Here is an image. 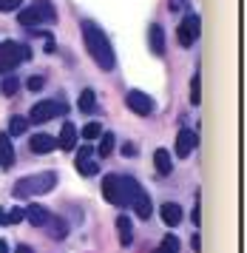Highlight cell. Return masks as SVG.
<instances>
[{
    "label": "cell",
    "instance_id": "1",
    "mask_svg": "<svg viewBox=\"0 0 247 253\" xmlns=\"http://www.w3.org/2000/svg\"><path fill=\"white\" fill-rule=\"evenodd\" d=\"M82 40H85V48H88L91 60H94L102 71H111L114 63H117L114 48H111V43H108L105 32H102L94 20H82Z\"/></svg>",
    "mask_w": 247,
    "mask_h": 253
},
{
    "label": "cell",
    "instance_id": "2",
    "mask_svg": "<svg viewBox=\"0 0 247 253\" xmlns=\"http://www.w3.org/2000/svg\"><path fill=\"white\" fill-rule=\"evenodd\" d=\"M17 20H20V26H26V29H37V26L43 23H54L57 20V12L54 6L48 3V0H34L32 6H26L20 14H17Z\"/></svg>",
    "mask_w": 247,
    "mask_h": 253
},
{
    "label": "cell",
    "instance_id": "3",
    "mask_svg": "<svg viewBox=\"0 0 247 253\" xmlns=\"http://www.w3.org/2000/svg\"><path fill=\"white\" fill-rule=\"evenodd\" d=\"M57 185V173L54 171H43V173H32L20 182L14 185V196L17 199H26V196H34V194H45Z\"/></svg>",
    "mask_w": 247,
    "mask_h": 253
},
{
    "label": "cell",
    "instance_id": "4",
    "mask_svg": "<svg viewBox=\"0 0 247 253\" xmlns=\"http://www.w3.org/2000/svg\"><path fill=\"white\" fill-rule=\"evenodd\" d=\"M23 60H32V46H20V43H14V40L0 43V74L14 71Z\"/></svg>",
    "mask_w": 247,
    "mask_h": 253
},
{
    "label": "cell",
    "instance_id": "5",
    "mask_svg": "<svg viewBox=\"0 0 247 253\" xmlns=\"http://www.w3.org/2000/svg\"><path fill=\"white\" fill-rule=\"evenodd\" d=\"M57 114H66V105L54 103V100H43V103L32 105L29 123H34V126H43V123H48V120H54Z\"/></svg>",
    "mask_w": 247,
    "mask_h": 253
},
{
    "label": "cell",
    "instance_id": "6",
    "mask_svg": "<svg viewBox=\"0 0 247 253\" xmlns=\"http://www.w3.org/2000/svg\"><path fill=\"white\" fill-rule=\"evenodd\" d=\"M176 37H179V46L191 48L193 43L199 40V17H196V14H185L179 29H176Z\"/></svg>",
    "mask_w": 247,
    "mask_h": 253
},
{
    "label": "cell",
    "instance_id": "7",
    "mask_svg": "<svg viewBox=\"0 0 247 253\" xmlns=\"http://www.w3.org/2000/svg\"><path fill=\"white\" fill-rule=\"evenodd\" d=\"M102 194L111 205H123V185H120V173H105L102 176Z\"/></svg>",
    "mask_w": 247,
    "mask_h": 253
},
{
    "label": "cell",
    "instance_id": "8",
    "mask_svg": "<svg viewBox=\"0 0 247 253\" xmlns=\"http://www.w3.org/2000/svg\"><path fill=\"white\" fill-rule=\"evenodd\" d=\"M125 103H128V108H131L134 114H139V117H148L151 111H154V100H151L148 94H142V91H128Z\"/></svg>",
    "mask_w": 247,
    "mask_h": 253
},
{
    "label": "cell",
    "instance_id": "9",
    "mask_svg": "<svg viewBox=\"0 0 247 253\" xmlns=\"http://www.w3.org/2000/svg\"><path fill=\"white\" fill-rule=\"evenodd\" d=\"M23 219H29L34 228H45V222L51 219V213H48V208L37 205V202H32V205L23 211Z\"/></svg>",
    "mask_w": 247,
    "mask_h": 253
},
{
    "label": "cell",
    "instance_id": "10",
    "mask_svg": "<svg viewBox=\"0 0 247 253\" xmlns=\"http://www.w3.org/2000/svg\"><path fill=\"white\" fill-rule=\"evenodd\" d=\"M193 148H196V134H193L191 128H182L179 137H176V154L179 157H191Z\"/></svg>",
    "mask_w": 247,
    "mask_h": 253
},
{
    "label": "cell",
    "instance_id": "11",
    "mask_svg": "<svg viewBox=\"0 0 247 253\" xmlns=\"http://www.w3.org/2000/svg\"><path fill=\"white\" fill-rule=\"evenodd\" d=\"M29 148L34 151V154H51V151L57 148V139L54 137H48V134H34L32 139H29Z\"/></svg>",
    "mask_w": 247,
    "mask_h": 253
},
{
    "label": "cell",
    "instance_id": "12",
    "mask_svg": "<svg viewBox=\"0 0 247 253\" xmlns=\"http://www.w3.org/2000/svg\"><path fill=\"white\" fill-rule=\"evenodd\" d=\"M159 216H162V222H165L168 228H176L185 213H182V208L176 205V202H165V205L159 208Z\"/></svg>",
    "mask_w": 247,
    "mask_h": 253
},
{
    "label": "cell",
    "instance_id": "13",
    "mask_svg": "<svg viewBox=\"0 0 247 253\" xmlns=\"http://www.w3.org/2000/svg\"><path fill=\"white\" fill-rule=\"evenodd\" d=\"M120 185H123V208L131 205L136 196L142 194V188H139V182H136L134 176H120Z\"/></svg>",
    "mask_w": 247,
    "mask_h": 253
},
{
    "label": "cell",
    "instance_id": "14",
    "mask_svg": "<svg viewBox=\"0 0 247 253\" xmlns=\"http://www.w3.org/2000/svg\"><path fill=\"white\" fill-rule=\"evenodd\" d=\"M14 165V145H11L9 134H0V168L9 171Z\"/></svg>",
    "mask_w": 247,
    "mask_h": 253
},
{
    "label": "cell",
    "instance_id": "15",
    "mask_svg": "<svg viewBox=\"0 0 247 253\" xmlns=\"http://www.w3.org/2000/svg\"><path fill=\"white\" fill-rule=\"evenodd\" d=\"M154 165H157L159 176H168V173L173 171V160H170L168 148H157V151H154Z\"/></svg>",
    "mask_w": 247,
    "mask_h": 253
},
{
    "label": "cell",
    "instance_id": "16",
    "mask_svg": "<svg viewBox=\"0 0 247 253\" xmlns=\"http://www.w3.org/2000/svg\"><path fill=\"white\" fill-rule=\"evenodd\" d=\"M57 145H60L63 151H74V145H77V128L71 126V123H66V126H63L60 137H57Z\"/></svg>",
    "mask_w": 247,
    "mask_h": 253
},
{
    "label": "cell",
    "instance_id": "17",
    "mask_svg": "<svg viewBox=\"0 0 247 253\" xmlns=\"http://www.w3.org/2000/svg\"><path fill=\"white\" fill-rule=\"evenodd\" d=\"M148 40H151V51L157 57H162L165 54V32H162V26H157V23L151 26V37Z\"/></svg>",
    "mask_w": 247,
    "mask_h": 253
},
{
    "label": "cell",
    "instance_id": "18",
    "mask_svg": "<svg viewBox=\"0 0 247 253\" xmlns=\"http://www.w3.org/2000/svg\"><path fill=\"white\" fill-rule=\"evenodd\" d=\"M117 236H120V242H123V248H128V245L134 242V228H131V219L128 216L117 219Z\"/></svg>",
    "mask_w": 247,
    "mask_h": 253
},
{
    "label": "cell",
    "instance_id": "19",
    "mask_svg": "<svg viewBox=\"0 0 247 253\" xmlns=\"http://www.w3.org/2000/svg\"><path fill=\"white\" fill-rule=\"evenodd\" d=\"M131 205H134V211H136V216H139V219H148V216H151V211H154V205H151V196H148L145 191L136 196Z\"/></svg>",
    "mask_w": 247,
    "mask_h": 253
},
{
    "label": "cell",
    "instance_id": "20",
    "mask_svg": "<svg viewBox=\"0 0 247 253\" xmlns=\"http://www.w3.org/2000/svg\"><path fill=\"white\" fill-rule=\"evenodd\" d=\"M114 145H117V137H114L111 131H102V137H100V148H97V154H100V160H105V157H111Z\"/></svg>",
    "mask_w": 247,
    "mask_h": 253
},
{
    "label": "cell",
    "instance_id": "21",
    "mask_svg": "<svg viewBox=\"0 0 247 253\" xmlns=\"http://www.w3.org/2000/svg\"><path fill=\"white\" fill-rule=\"evenodd\" d=\"M45 230H48V233H51L54 239H63V236H66V233H68V225H66V222H63V219L51 216V219H48V222H45Z\"/></svg>",
    "mask_w": 247,
    "mask_h": 253
},
{
    "label": "cell",
    "instance_id": "22",
    "mask_svg": "<svg viewBox=\"0 0 247 253\" xmlns=\"http://www.w3.org/2000/svg\"><path fill=\"white\" fill-rule=\"evenodd\" d=\"M94 108H97V97H94L91 88H85V91L80 94V111H82V114H91Z\"/></svg>",
    "mask_w": 247,
    "mask_h": 253
},
{
    "label": "cell",
    "instance_id": "23",
    "mask_svg": "<svg viewBox=\"0 0 247 253\" xmlns=\"http://www.w3.org/2000/svg\"><path fill=\"white\" fill-rule=\"evenodd\" d=\"M26 128H29V120H26V117H11L9 120V137H20V134H26Z\"/></svg>",
    "mask_w": 247,
    "mask_h": 253
},
{
    "label": "cell",
    "instance_id": "24",
    "mask_svg": "<svg viewBox=\"0 0 247 253\" xmlns=\"http://www.w3.org/2000/svg\"><path fill=\"white\" fill-rule=\"evenodd\" d=\"M199 103H202V77L196 71L193 80H191V105H199Z\"/></svg>",
    "mask_w": 247,
    "mask_h": 253
},
{
    "label": "cell",
    "instance_id": "25",
    "mask_svg": "<svg viewBox=\"0 0 247 253\" xmlns=\"http://www.w3.org/2000/svg\"><path fill=\"white\" fill-rule=\"evenodd\" d=\"M157 253H179V239H176L173 233H168V236L162 239V245H159Z\"/></svg>",
    "mask_w": 247,
    "mask_h": 253
},
{
    "label": "cell",
    "instance_id": "26",
    "mask_svg": "<svg viewBox=\"0 0 247 253\" xmlns=\"http://www.w3.org/2000/svg\"><path fill=\"white\" fill-rule=\"evenodd\" d=\"M77 171L82 173V176H94V173H100V165L94 160H85V162H77Z\"/></svg>",
    "mask_w": 247,
    "mask_h": 253
},
{
    "label": "cell",
    "instance_id": "27",
    "mask_svg": "<svg viewBox=\"0 0 247 253\" xmlns=\"http://www.w3.org/2000/svg\"><path fill=\"white\" fill-rule=\"evenodd\" d=\"M17 83H20V80H17V77H11V74H9L6 80L0 83V88H3V94H6V97H14V94H17Z\"/></svg>",
    "mask_w": 247,
    "mask_h": 253
},
{
    "label": "cell",
    "instance_id": "28",
    "mask_svg": "<svg viewBox=\"0 0 247 253\" xmlns=\"http://www.w3.org/2000/svg\"><path fill=\"white\" fill-rule=\"evenodd\" d=\"M82 137L85 139H100L102 137V126L100 123H88V126L82 128Z\"/></svg>",
    "mask_w": 247,
    "mask_h": 253
},
{
    "label": "cell",
    "instance_id": "29",
    "mask_svg": "<svg viewBox=\"0 0 247 253\" xmlns=\"http://www.w3.org/2000/svg\"><path fill=\"white\" fill-rule=\"evenodd\" d=\"M43 85H45L43 77H29V80H26V88H29V91H43Z\"/></svg>",
    "mask_w": 247,
    "mask_h": 253
},
{
    "label": "cell",
    "instance_id": "30",
    "mask_svg": "<svg viewBox=\"0 0 247 253\" xmlns=\"http://www.w3.org/2000/svg\"><path fill=\"white\" fill-rule=\"evenodd\" d=\"M17 222H23V211L20 208H11L6 213V225H17Z\"/></svg>",
    "mask_w": 247,
    "mask_h": 253
},
{
    "label": "cell",
    "instance_id": "31",
    "mask_svg": "<svg viewBox=\"0 0 247 253\" xmlns=\"http://www.w3.org/2000/svg\"><path fill=\"white\" fill-rule=\"evenodd\" d=\"M94 157V148L91 145H80L77 148V162H85V160H91Z\"/></svg>",
    "mask_w": 247,
    "mask_h": 253
},
{
    "label": "cell",
    "instance_id": "32",
    "mask_svg": "<svg viewBox=\"0 0 247 253\" xmlns=\"http://www.w3.org/2000/svg\"><path fill=\"white\" fill-rule=\"evenodd\" d=\"M23 0H0V12H11V9H20Z\"/></svg>",
    "mask_w": 247,
    "mask_h": 253
},
{
    "label": "cell",
    "instance_id": "33",
    "mask_svg": "<svg viewBox=\"0 0 247 253\" xmlns=\"http://www.w3.org/2000/svg\"><path fill=\"white\" fill-rule=\"evenodd\" d=\"M123 154H125V157H136V145H134V142H125Z\"/></svg>",
    "mask_w": 247,
    "mask_h": 253
},
{
    "label": "cell",
    "instance_id": "34",
    "mask_svg": "<svg viewBox=\"0 0 247 253\" xmlns=\"http://www.w3.org/2000/svg\"><path fill=\"white\" fill-rule=\"evenodd\" d=\"M199 216H202V211H199V202H196V208H193V222H196V225L202 222V219H199Z\"/></svg>",
    "mask_w": 247,
    "mask_h": 253
},
{
    "label": "cell",
    "instance_id": "35",
    "mask_svg": "<svg viewBox=\"0 0 247 253\" xmlns=\"http://www.w3.org/2000/svg\"><path fill=\"white\" fill-rule=\"evenodd\" d=\"M193 251H196V253H199V251H202V239H199V236H193Z\"/></svg>",
    "mask_w": 247,
    "mask_h": 253
},
{
    "label": "cell",
    "instance_id": "36",
    "mask_svg": "<svg viewBox=\"0 0 247 253\" xmlns=\"http://www.w3.org/2000/svg\"><path fill=\"white\" fill-rule=\"evenodd\" d=\"M14 253H32V248H29V245H20V248H17Z\"/></svg>",
    "mask_w": 247,
    "mask_h": 253
},
{
    "label": "cell",
    "instance_id": "37",
    "mask_svg": "<svg viewBox=\"0 0 247 253\" xmlns=\"http://www.w3.org/2000/svg\"><path fill=\"white\" fill-rule=\"evenodd\" d=\"M0 253H9V245H6L3 239H0Z\"/></svg>",
    "mask_w": 247,
    "mask_h": 253
},
{
    "label": "cell",
    "instance_id": "38",
    "mask_svg": "<svg viewBox=\"0 0 247 253\" xmlns=\"http://www.w3.org/2000/svg\"><path fill=\"white\" fill-rule=\"evenodd\" d=\"M0 225H6V211L0 208Z\"/></svg>",
    "mask_w": 247,
    "mask_h": 253
}]
</instances>
